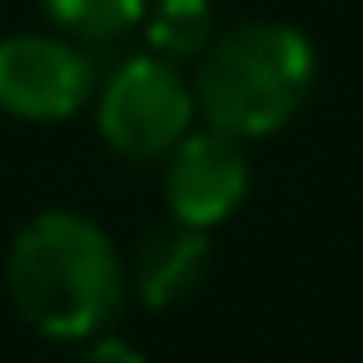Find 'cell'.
<instances>
[{
    "label": "cell",
    "instance_id": "cell-1",
    "mask_svg": "<svg viewBox=\"0 0 363 363\" xmlns=\"http://www.w3.org/2000/svg\"><path fill=\"white\" fill-rule=\"evenodd\" d=\"M6 294L35 333L85 343L125 313L130 269L105 224L75 209H45L11 239Z\"/></svg>",
    "mask_w": 363,
    "mask_h": 363
},
{
    "label": "cell",
    "instance_id": "cell-2",
    "mask_svg": "<svg viewBox=\"0 0 363 363\" xmlns=\"http://www.w3.org/2000/svg\"><path fill=\"white\" fill-rule=\"evenodd\" d=\"M318 75L313 40L284 21H239L219 30L189 70L194 110L209 130L234 140L279 135L308 100Z\"/></svg>",
    "mask_w": 363,
    "mask_h": 363
},
{
    "label": "cell",
    "instance_id": "cell-3",
    "mask_svg": "<svg viewBox=\"0 0 363 363\" xmlns=\"http://www.w3.org/2000/svg\"><path fill=\"white\" fill-rule=\"evenodd\" d=\"M194 85L184 65L145 50L120 60L110 75H100L95 90V125L100 140L130 160V164H160L189 130H194Z\"/></svg>",
    "mask_w": 363,
    "mask_h": 363
},
{
    "label": "cell",
    "instance_id": "cell-4",
    "mask_svg": "<svg viewBox=\"0 0 363 363\" xmlns=\"http://www.w3.org/2000/svg\"><path fill=\"white\" fill-rule=\"evenodd\" d=\"M100 65L90 45L70 35H6L0 40V110L30 125H60L75 120L85 105H95Z\"/></svg>",
    "mask_w": 363,
    "mask_h": 363
},
{
    "label": "cell",
    "instance_id": "cell-5",
    "mask_svg": "<svg viewBox=\"0 0 363 363\" xmlns=\"http://www.w3.org/2000/svg\"><path fill=\"white\" fill-rule=\"evenodd\" d=\"M160 194L169 219L194 229H219L249 194V155L244 140L224 130H189L164 160H160Z\"/></svg>",
    "mask_w": 363,
    "mask_h": 363
},
{
    "label": "cell",
    "instance_id": "cell-6",
    "mask_svg": "<svg viewBox=\"0 0 363 363\" xmlns=\"http://www.w3.org/2000/svg\"><path fill=\"white\" fill-rule=\"evenodd\" d=\"M209 229H194V224H160L150 229L135 254H130V294L145 303V308H174L184 303L204 279H209Z\"/></svg>",
    "mask_w": 363,
    "mask_h": 363
},
{
    "label": "cell",
    "instance_id": "cell-7",
    "mask_svg": "<svg viewBox=\"0 0 363 363\" xmlns=\"http://www.w3.org/2000/svg\"><path fill=\"white\" fill-rule=\"evenodd\" d=\"M214 35H219V26H214L209 0H150V11H145L150 50L174 65H194Z\"/></svg>",
    "mask_w": 363,
    "mask_h": 363
},
{
    "label": "cell",
    "instance_id": "cell-8",
    "mask_svg": "<svg viewBox=\"0 0 363 363\" xmlns=\"http://www.w3.org/2000/svg\"><path fill=\"white\" fill-rule=\"evenodd\" d=\"M50 26L80 45H115L145 26L150 0H40Z\"/></svg>",
    "mask_w": 363,
    "mask_h": 363
},
{
    "label": "cell",
    "instance_id": "cell-9",
    "mask_svg": "<svg viewBox=\"0 0 363 363\" xmlns=\"http://www.w3.org/2000/svg\"><path fill=\"white\" fill-rule=\"evenodd\" d=\"M70 363H150V358H145L135 343H125V338L95 333V338H85V343H80V353H75Z\"/></svg>",
    "mask_w": 363,
    "mask_h": 363
}]
</instances>
